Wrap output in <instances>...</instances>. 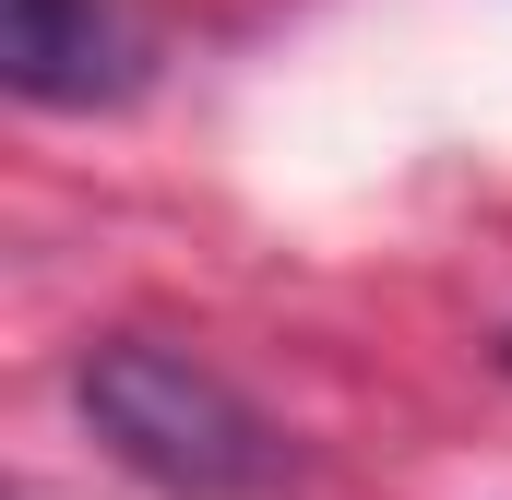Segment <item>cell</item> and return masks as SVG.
<instances>
[{
  "label": "cell",
  "mask_w": 512,
  "mask_h": 500,
  "mask_svg": "<svg viewBox=\"0 0 512 500\" xmlns=\"http://www.w3.org/2000/svg\"><path fill=\"white\" fill-rule=\"evenodd\" d=\"M501 370H512V334H501Z\"/></svg>",
  "instance_id": "obj_3"
},
{
  "label": "cell",
  "mask_w": 512,
  "mask_h": 500,
  "mask_svg": "<svg viewBox=\"0 0 512 500\" xmlns=\"http://www.w3.org/2000/svg\"><path fill=\"white\" fill-rule=\"evenodd\" d=\"M72 405L155 500H274L286 489V429L227 370H203L167 334H108L72 358Z\"/></svg>",
  "instance_id": "obj_1"
},
{
  "label": "cell",
  "mask_w": 512,
  "mask_h": 500,
  "mask_svg": "<svg viewBox=\"0 0 512 500\" xmlns=\"http://www.w3.org/2000/svg\"><path fill=\"white\" fill-rule=\"evenodd\" d=\"M0 72L24 108H120L143 84V24L120 0H12L0 12Z\"/></svg>",
  "instance_id": "obj_2"
}]
</instances>
